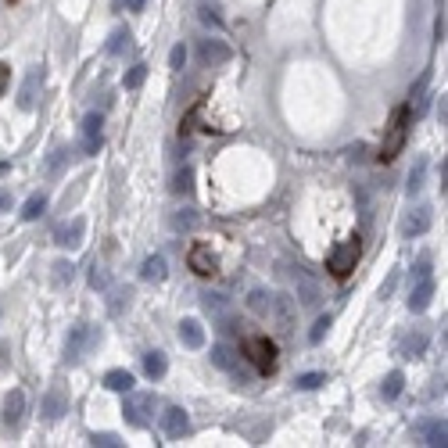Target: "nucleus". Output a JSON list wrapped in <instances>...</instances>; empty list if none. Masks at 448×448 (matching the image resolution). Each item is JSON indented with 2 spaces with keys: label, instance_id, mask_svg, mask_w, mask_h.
<instances>
[{
  "label": "nucleus",
  "instance_id": "1",
  "mask_svg": "<svg viewBox=\"0 0 448 448\" xmlns=\"http://www.w3.org/2000/svg\"><path fill=\"white\" fill-rule=\"evenodd\" d=\"M248 309L265 319L269 326H276L280 333H291L294 330V305L287 294H272V291H251L248 294Z\"/></svg>",
  "mask_w": 448,
  "mask_h": 448
},
{
  "label": "nucleus",
  "instance_id": "2",
  "mask_svg": "<svg viewBox=\"0 0 448 448\" xmlns=\"http://www.w3.org/2000/svg\"><path fill=\"white\" fill-rule=\"evenodd\" d=\"M409 119H413V104H398L391 111V122L384 130V144H380V161H395L406 147V137H409Z\"/></svg>",
  "mask_w": 448,
  "mask_h": 448
},
{
  "label": "nucleus",
  "instance_id": "3",
  "mask_svg": "<svg viewBox=\"0 0 448 448\" xmlns=\"http://www.w3.org/2000/svg\"><path fill=\"white\" fill-rule=\"evenodd\" d=\"M100 345V330L93 326V323H79V326H72V333H69V341H65V362H79L90 348H97Z\"/></svg>",
  "mask_w": 448,
  "mask_h": 448
},
{
  "label": "nucleus",
  "instance_id": "4",
  "mask_svg": "<svg viewBox=\"0 0 448 448\" xmlns=\"http://www.w3.org/2000/svg\"><path fill=\"white\" fill-rule=\"evenodd\" d=\"M359 255H362V248H359V241L352 237V241H345V244H338L330 255H326V269H330V276H338V280H345V276H352V269L359 265Z\"/></svg>",
  "mask_w": 448,
  "mask_h": 448
},
{
  "label": "nucleus",
  "instance_id": "5",
  "mask_svg": "<svg viewBox=\"0 0 448 448\" xmlns=\"http://www.w3.org/2000/svg\"><path fill=\"white\" fill-rule=\"evenodd\" d=\"M244 355H248V362L258 369V373H272L276 369V345L269 341V338H244Z\"/></svg>",
  "mask_w": 448,
  "mask_h": 448
},
{
  "label": "nucleus",
  "instance_id": "6",
  "mask_svg": "<svg viewBox=\"0 0 448 448\" xmlns=\"http://www.w3.org/2000/svg\"><path fill=\"white\" fill-rule=\"evenodd\" d=\"M154 409H158V395H133V391H126L122 416H126V423H130V427H147Z\"/></svg>",
  "mask_w": 448,
  "mask_h": 448
},
{
  "label": "nucleus",
  "instance_id": "7",
  "mask_svg": "<svg viewBox=\"0 0 448 448\" xmlns=\"http://www.w3.org/2000/svg\"><path fill=\"white\" fill-rule=\"evenodd\" d=\"M208 359H212V366H215V369H222V373L237 377L241 384L248 380V369L241 366V355H237L230 345H212V355H208Z\"/></svg>",
  "mask_w": 448,
  "mask_h": 448
},
{
  "label": "nucleus",
  "instance_id": "8",
  "mask_svg": "<svg viewBox=\"0 0 448 448\" xmlns=\"http://www.w3.org/2000/svg\"><path fill=\"white\" fill-rule=\"evenodd\" d=\"M187 265H190L197 276H215V272H219V258L212 255L208 244H190V251H187Z\"/></svg>",
  "mask_w": 448,
  "mask_h": 448
},
{
  "label": "nucleus",
  "instance_id": "9",
  "mask_svg": "<svg viewBox=\"0 0 448 448\" xmlns=\"http://www.w3.org/2000/svg\"><path fill=\"white\" fill-rule=\"evenodd\" d=\"M83 237H86V219L83 215H76V219H69L65 226L54 234V244L58 248H65V251H76L79 244H83Z\"/></svg>",
  "mask_w": 448,
  "mask_h": 448
},
{
  "label": "nucleus",
  "instance_id": "10",
  "mask_svg": "<svg viewBox=\"0 0 448 448\" xmlns=\"http://www.w3.org/2000/svg\"><path fill=\"white\" fill-rule=\"evenodd\" d=\"M197 54H201V62L208 69H222V65H230V58H234V50L222 43V40H201Z\"/></svg>",
  "mask_w": 448,
  "mask_h": 448
},
{
  "label": "nucleus",
  "instance_id": "11",
  "mask_svg": "<svg viewBox=\"0 0 448 448\" xmlns=\"http://www.w3.org/2000/svg\"><path fill=\"white\" fill-rule=\"evenodd\" d=\"M430 222H434V212L427 208V205H420V208H413L406 219H402V237H423L427 230H430Z\"/></svg>",
  "mask_w": 448,
  "mask_h": 448
},
{
  "label": "nucleus",
  "instance_id": "12",
  "mask_svg": "<svg viewBox=\"0 0 448 448\" xmlns=\"http://www.w3.org/2000/svg\"><path fill=\"white\" fill-rule=\"evenodd\" d=\"M161 427H165V434H169V437H183V434H190V416H187V409L169 406V409L161 413Z\"/></svg>",
  "mask_w": 448,
  "mask_h": 448
},
{
  "label": "nucleus",
  "instance_id": "13",
  "mask_svg": "<svg viewBox=\"0 0 448 448\" xmlns=\"http://www.w3.org/2000/svg\"><path fill=\"white\" fill-rule=\"evenodd\" d=\"M104 147V133H100V115L97 111H90V115L83 119V151L86 154H97Z\"/></svg>",
  "mask_w": 448,
  "mask_h": 448
},
{
  "label": "nucleus",
  "instance_id": "14",
  "mask_svg": "<svg viewBox=\"0 0 448 448\" xmlns=\"http://www.w3.org/2000/svg\"><path fill=\"white\" fill-rule=\"evenodd\" d=\"M430 301H434V280L427 276V280H416V284L409 287V309L413 312H423V309H430Z\"/></svg>",
  "mask_w": 448,
  "mask_h": 448
},
{
  "label": "nucleus",
  "instance_id": "15",
  "mask_svg": "<svg viewBox=\"0 0 448 448\" xmlns=\"http://www.w3.org/2000/svg\"><path fill=\"white\" fill-rule=\"evenodd\" d=\"M22 420H25V391L15 387L11 395L4 398V423H8V427H18Z\"/></svg>",
  "mask_w": 448,
  "mask_h": 448
},
{
  "label": "nucleus",
  "instance_id": "16",
  "mask_svg": "<svg viewBox=\"0 0 448 448\" xmlns=\"http://www.w3.org/2000/svg\"><path fill=\"white\" fill-rule=\"evenodd\" d=\"M423 352H427V333L423 330H409L406 338L398 341V355L402 359H423Z\"/></svg>",
  "mask_w": 448,
  "mask_h": 448
},
{
  "label": "nucleus",
  "instance_id": "17",
  "mask_svg": "<svg viewBox=\"0 0 448 448\" xmlns=\"http://www.w3.org/2000/svg\"><path fill=\"white\" fill-rule=\"evenodd\" d=\"M40 86H43V69H33V72L25 76L22 90H18V108H22V111L36 108V90H40Z\"/></svg>",
  "mask_w": 448,
  "mask_h": 448
},
{
  "label": "nucleus",
  "instance_id": "18",
  "mask_svg": "<svg viewBox=\"0 0 448 448\" xmlns=\"http://www.w3.org/2000/svg\"><path fill=\"white\" fill-rule=\"evenodd\" d=\"M65 413H69V395H65L62 387H50L47 398H43V416L47 420H62Z\"/></svg>",
  "mask_w": 448,
  "mask_h": 448
},
{
  "label": "nucleus",
  "instance_id": "19",
  "mask_svg": "<svg viewBox=\"0 0 448 448\" xmlns=\"http://www.w3.org/2000/svg\"><path fill=\"white\" fill-rule=\"evenodd\" d=\"M180 345L190 348V352L205 348V326H201L197 319H183V323H180Z\"/></svg>",
  "mask_w": 448,
  "mask_h": 448
},
{
  "label": "nucleus",
  "instance_id": "20",
  "mask_svg": "<svg viewBox=\"0 0 448 448\" xmlns=\"http://www.w3.org/2000/svg\"><path fill=\"white\" fill-rule=\"evenodd\" d=\"M165 276H169V265H165L161 255H147L140 262V280H147V284H161Z\"/></svg>",
  "mask_w": 448,
  "mask_h": 448
},
{
  "label": "nucleus",
  "instance_id": "21",
  "mask_svg": "<svg viewBox=\"0 0 448 448\" xmlns=\"http://www.w3.org/2000/svg\"><path fill=\"white\" fill-rule=\"evenodd\" d=\"M104 387H108V391H119V395H126V391L137 387V377H133L130 369H108V373H104Z\"/></svg>",
  "mask_w": 448,
  "mask_h": 448
},
{
  "label": "nucleus",
  "instance_id": "22",
  "mask_svg": "<svg viewBox=\"0 0 448 448\" xmlns=\"http://www.w3.org/2000/svg\"><path fill=\"white\" fill-rule=\"evenodd\" d=\"M402 387H406V373H402V369H391V373L384 377V384H380L384 402H395V398L402 395Z\"/></svg>",
  "mask_w": 448,
  "mask_h": 448
},
{
  "label": "nucleus",
  "instance_id": "23",
  "mask_svg": "<svg viewBox=\"0 0 448 448\" xmlns=\"http://www.w3.org/2000/svg\"><path fill=\"white\" fill-rule=\"evenodd\" d=\"M144 373H147V380H161L165 373H169L165 352H147V355H144Z\"/></svg>",
  "mask_w": 448,
  "mask_h": 448
},
{
  "label": "nucleus",
  "instance_id": "24",
  "mask_svg": "<svg viewBox=\"0 0 448 448\" xmlns=\"http://www.w3.org/2000/svg\"><path fill=\"white\" fill-rule=\"evenodd\" d=\"M294 284H298V298H301V305H316V301H319V287L312 284V280H309L301 269L294 272Z\"/></svg>",
  "mask_w": 448,
  "mask_h": 448
},
{
  "label": "nucleus",
  "instance_id": "25",
  "mask_svg": "<svg viewBox=\"0 0 448 448\" xmlns=\"http://www.w3.org/2000/svg\"><path fill=\"white\" fill-rule=\"evenodd\" d=\"M448 430H444V420H430V423H423V444H434V448H444L448 441Z\"/></svg>",
  "mask_w": 448,
  "mask_h": 448
},
{
  "label": "nucleus",
  "instance_id": "26",
  "mask_svg": "<svg viewBox=\"0 0 448 448\" xmlns=\"http://www.w3.org/2000/svg\"><path fill=\"white\" fill-rule=\"evenodd\" d=\"M197 222H201V219H197L194 208H180V212L173 215V230H180V234H194V230H197Z\"/></svg>",
  "mask_w": 448,
  "mask_h": 448
},
{
  "label": "nucleus",
  "instance_id": "27",
  "mask_svg": "<svg viewBox=\"0 0 448 448\" xmlns=\"http://www.w3.org/2000/svg\"><path fill=\"white\" fill-rule=\"evenodd\" d=\"M423 183H427V158H416V165L409 169V183H406V190H409V194H420Z\"/></svg>",
  "mask_w": 448,
  "mask_h": 448
},
{
  "label": "nucleus",
  "instance_id": "28",
  "mask_svg": "<svg viewBox=\"0 0 448 448\" xmlns=\"http://www.w3.org/2000/svg\"><path fill=\"white\" fill-rule=\"evenodd\" d=\"M130 298H133L130 287H115V291H111V298H108V312L111 316H122L130 309Z\"/></svg>",
  "mask_w": 448,
  "mask_h": 448
},
{
  "label": "nucleus",
  "instance_id": "29",
  "mask_svg": "<svg viewBox=\"0 0 448 448\" xmlns=\"http://www.w3.org/2000/svg\"><path fill=\"white\" fill-rule=\"evenodd\" d=\"M43 212H47V194H33V197L22 205V219H25V222H36Z\"/></svg>",
  "mask_w": 448,
  "mask_h": 448
},
{
  "label": "nucleus",
  "instance_id": "30",
  "mask_svg": "<svg viewBox=\"0 0 448 448\" xmlns=\"http://www.w3.org/2000/svg\"><path fill=\"white\" fill-rule=\"evenodd\" d=\"M147 69H151L147 62H137V65H133V69L126 72L122 86H126V90H140V86H144V79H147Z\"/></svg>",
  "mask_w": 448,
  "mask_h": 448
},
{
  "label": "nucleus",
  "instance_id": "31",
  "mask_svg": "<svg viewBox=\"0 0 448 448\" xmlns=\"http://www.w3.org/2000/svg\"><path fill=\"white\" fill-rule=\"evenodd\" d=\"M173 190H176V194H183V197L194 190V169H190V165H183V169L173 176Z\"/></svg>",
  "mask_w": 448,
  "mask_h": 448
},
{
  "label": "nucleus",
  "instance_id": "32",
  "mask_svg": "<svg viewBox=\"0 0 448 448\" xmlns=\"http://www.w3.org/2000/svg\"><path fill=\"white\" fill-rule=\"evenodd\" d=\"M130 29H115V33H111V40H108V54H115V58H119V54L130 47Z\"/></svg>",
  "mask_w": 448,
  "mask_h": 448
},
{
  "label": "nucleus",
  "instance_id": "33",
  "mask_svg": "<svg viewBox=\"0 0 448 448\" xmlns=\"http://www.w3.org/2000/svg\"><path fill=\"white\" fill-rule=\"evenodd\" d=\"M72 276H76V265L72 262H54V284H58V287L72 284Z\"/></svg>",
  "mask_w": 448,
  "mask_h": 448
},
{
  "label": "nucleus",
  "instance_id": "34",
  "mask_svg": "<svg viewBox=\"0 0 448 448\" xmlns=\"http://www.w3.org/2000/svg\"><path fill=\"white\" fill-rule=\"evenodd\" d=\"M330 326H333V316H319V319L312 323V330H309V341L319 345V341L326 338V330H330Z\"/></svg>",
  "mask_w": 448,
  "mask_h": 448
},
{
  "label": "nucleus",
  "instance_id": "35",
  "mask_svg": "<svg viewBox=\"0 0 448 448\" xmlns=\"http://www.w3.org/2000/svg\"><path fill=\"white\" fill-rule=\"evenodd\" d=\"M323 384H326V373H301V377L294 380L298 391H316V387H323Z\"/></svg>",
  "mask_w": 448,
  "mask_h": 448
},
{
  "label": "nucleus",
  "instance_id": "36",
  "mask_svg": "<svg viewBox=\"0 0 448 448\" xmlns=\"http://www.w3.org/2000/svg\"><path fill=\"white\" fill-rule=\"evenodd\" d=\"M201 305H205V312H215V316L226 312V298H222V294H212V291L201 294Z\"/></svg>",
  "mask_w": 448,
  "mask_h": 448
},
{
  "label": "nucleus",
  "instance_id": "37",
  "mask_svg": "<svg viewBox=\"0 0 448 448\" xmlns=\"http://www.w3.org/2000/svg\"><path fill=\"white\" fill-rule=\"evenodd\" d=\"M90 444H93V448H122L126 441H122L119 434H108V430H104V434H90Z\"/></svg>",
  "mask_w": 448,
  "mask_h": 448
},
{
  "label": "nucleus",
  "instance_id": "38",
  "mask_svg": "<svg viewBox=\"0 0 448 448\" xmlns=\"http://www.w3.org/2000/svg\"><path fill=\"white\" fill-rule=\"evenodd\" d=\"M90 287H93V291H108V287H111L108 269H100V265H93V269H90Z\"/></svg>",
  "mask_w": 448,
  "mask_h": 448
},
{
  "label": "nucleus",
  "instance_id": "39",
  "mask_svg": "<svg viewBox=\"0 0 448 448\" xmlns=\"http://www.w3.org/2000/svg\"><path fill=\"white\" fill-rule=\"evenodd\" d=\"M430 276V255H423L416 265H413V272H409V280H413V284H416V280H427Z\"/></svg>",
  "mask_w": 448,
  "mask_h": 448
},
{
  "label": "nucleus",
  "instance_id": "40",
  "mask_svg": "<svg viewBox=\"0 0 448 448\" xmlns=\"http://www.w3.org/2000/svg\"><path fill=\"white\" fill-rule=\"evenodd\" d=\"M183 65H187V47L176 43V47L169 50V69H183Z\"/></svg>",
  "mask_w": 448,
  "mask_h": 448
},
{
  "label": "nucleus",
  "instance_id": "41",
  "mask_svg": "<svg viewBox=\"0 0 448 448\" xmlns=\"http://www.w3.org/2000/svg\"><path fill=\"white\" fill-rule=\"evenodd\" d=\"M8 90H11V65L0 62V97H4Z\"/></svg>",
  "mask_w": 448,
  "mask_h": 448
},
{
  "label": "nucleus",
  "instance_id": "42",
  "mask_svg": "<svg viewBox=\"0 0 448 448\" xmlns=\"http://www.w3.org/2000/svg\"><path fill=\"white\" fill-rule=\"evenodd\" d=\"M427 79H430V72H423V76H420V79H416V86H413V90H409V97H420V93H423V90H427ZM420 100H423V97H420ZM416 111H420V108H416Z\"/></svg>",
  "mask_w": 448,
  "mask_h": 448
},
{
  "label": "nucleus",
  "instance_id": "43",
  "mask_svg": "<svg viewBox=\"0 0 448 448\" xmlns=\"http://www.w3.org/2000/svg\"><path fill=\"white\" fill-rule=\"evenodd\" d=\"M395 284H398V269H395V272H391V280H387V284L380 287V298H387L391 291H395Z\"/></svg>",
  "mask_w": 448,
  "mask_h": 448
},
{
  "label": "nucleus",
  "instance_id": "44",
  "mask_svg": "<svg viewBox=\"0 0 448 448\" xmlns=\"http://www.w3.org/2000/svg\"><path fill=\"white\" fill-rule=\"evenodd\" d=\"M201 22H205V25H222V22H219V15H215L212 8H205V11H201Z\"/></svg>",
  "mask_w": 448,
  "mask_h": 448
},
{
  "label": "nucleus",
  "instance_id": "45",
  "mask_svg": "<svg viewBox=\"0 0 448 448\" xmlns=\"http://www.w3.org/2000/svg\"><path fill=\"white\" fill-rule=\"evenodd\" d=\"M8 208H11V194L0 190V212H8Z\"/></svg>",
  "mask_w": 448,
  "mask_h": 448
},
{
  "label": "nucleus",
  "instance_id": "46",
  "mask_svg": "<svg viewBox=\"0 0 448 448\" xmlns=\"http://www.w3.org/2000/svg\"><path fill=\"white\" fill-rule=\"evenodd\" d=\"M144 4H147V0H126V8H130V11H144Z\"/></svg>",
  "mask_w": 448,
  "mask_h": 448
}]
</instances>
